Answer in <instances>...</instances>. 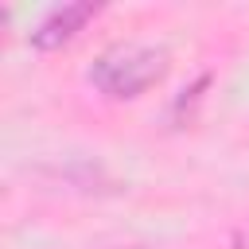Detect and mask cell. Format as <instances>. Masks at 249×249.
<instances>
[{"label":"cell","mask_w":249,"mask_h":249,"mask_svg":"<svg viewBox=\"0 0 249 249\" xmlns=\"http://www.w3.org/2000/svg\"><path fill=\"white\" fill-rule=\"evenodd\" d=\"M171 70V51L148 39H117L109 43L86 70V82L93 93H101L113 105L136 101L148 89H156Z\"/></svg>","instance_id":"obj_1"},{"label":"cell","mask_w":249,"mask_h":249,"mask_svg":"<svg viewBox=\"0 0 249 249\" xmlns=\"http://www.w3.org/2000/svg\"><path fill=\"white\" fill-rule=\"evenodd\" d=\"M101 12H105V4H93V0H70V4L47 8V12L39 16V23L27 31V47L39 51V54L66 51Z\"/></svg>","instance_id":"obj_2"},{"label":"cell","mask_w":249,"mask_h":249,"mask_svg":"<svg viewBox=\"0 0 249 249\" xmlns=\"http://www.w3.org/2000/svg\"><path fill=\"white\" fill-rule=\"evenodd\" d=\"M210 82H214V74H198L191 86H183V89H179V97H175V101H171V109H167V117H171V124H175V128H187V124L195 121V109H198V101L206 97Z\"/></svg>","instance_id":"obj_3"},{"label":"cell","mask_w":249,"mask_h":249,"mask_svg":"<svg viewBox=\"0 0 249 249\" xmlns=\"http://www.w3.org/2000/svg\"><path fill=\"white\" fill-rule=\"evenodd\" d=\"M230 245H233V249H249V222H241V226L230 233Z\"/></svg>","instance_id":"obj_4"},{"label":"cell","mask_w":249,"mask_h":249,"mask_svg":"<svg viewBox=\"0 0 249 249\" xmlns=\"http://www.w3.org/2000/svg\"><path fill=\"white\" fill-rule=\"evenodd\" d=\"M113 249H163V245H152V241H128V245H113Z\"/></svg>","instance_id":"obj_5"}]
</instances>
